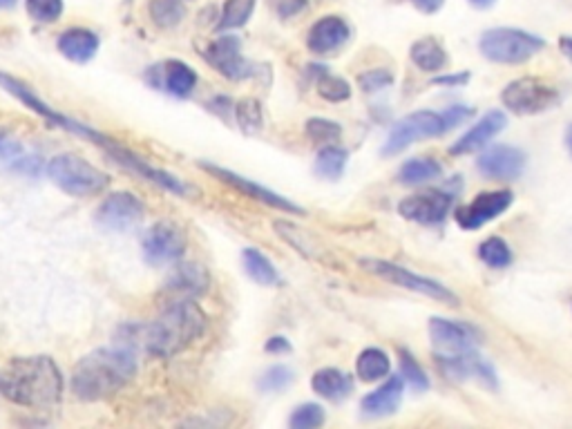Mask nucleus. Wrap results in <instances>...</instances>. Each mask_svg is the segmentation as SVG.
Wrapping results in <instances>:
<instances>
[{"instance_id": "f257e3e1", "label": "nucleus", "mask_w": 572, "mask_h": 429, "mask_svg": "<svg viewBox=\"0 0 572 429\" xmlns=\"http://www.w3.org/2000/svg\"><path fill=\"white\" fill-rule=\"evenodd\" d=\"M0 394L16 405L45 409L63 396V376L52 358H14L0 369Z\"/></svg>"}, {"instance_id": "f03ea898", "label": "nucleus", "mask_w": 572, "mask_h": 429, "mask_svg": "<svg viewBox=\"0 0 572 429\" xmlns=\"http://www.w3.org/2000/svg\"><path fill=\"white\" fill-rule=\"evenodd\" d=\"M137 374V360L126 347L97 349L76 362L72 392L81 400H103L117 394Z\"/></svg>"}, {"instance_id": "7ed1b4c3", "label": "nucleus", "mask_w": 572, "mask_h": 429, "mask_svg": "<svg viewBox=\"0 0 572 429\" xmlns=\"http://www.w3.org/2000/svg\"><path fill=\"white\" fill-rule=\"evenodd\" d=\"M208 318L193 300H177L168 304L161 316L143 329V347L148 354L173 358L188 349L206 331Z\"/></svg>"}, {"instance_id": "20e7f679", "label": "nucleus", "mask_w": 572, "mask_h": 429, "mask_svg": "<svg viewBox=\"0 0 572 429\" xmlns=\"http://www.w3.org/2000/svg\"><path fill=\"white\" fill-rule=\"evenodd\" d=\"M543 47H546V41L541 36L517 30V27H494V30L483 32L479 41V50L485 59L505 65L526 63Z\"/></svg>"}, {"instance_id": "39448f33", "label": "nucleus", "mask_w": 572, "mask_h": 429, "mask_svg": "<svg viewBox=\"0 0 572 429\" xmlns=\"http://www.w3.org/2000/svg\"><path fill=\"white\" fill-rule=\"evenodd\" d=\"M47 177H50L63 193L74 197H90L106 190L110 177L103 170L94 168L90 161L79 155H59L47 164Z\"/></svg>"}, {"instance_id": "423d86ee", "label": "nucleus", "mask_w": 572, "mask_h": 429, "mask_svg": "<svg viewBox=\"0 0 572 429\" xmlns=\"http://www.w3.org/2000/svg\"><path fill=\"white\" fill-rule=\"evenodd\" d=\"M501 103L510 112L519 117H530V114H541L559 103V90L541 79H517L505 85L501 92Z\"/></svg>"}, {"instance_id": "0eeeda50", "label": "nucleus", "mask_w": 572, "mask_h": 429, "mask_svg": "<svg viewBox=\"0 0 572 429\" xmlns=\"http://www.w3.org/2000/svg\"><path fill=\"white\" fill-rule=\"evenodd\" d=\"M447 132L443 112H429V110H418L407 114L400 121L394 123V128L389 130V137L383 146V155L392 157L403 152L405 148L412 146L418 139H432Z\"/></svg>"}, {"instance_id": "6e6552de", "label": "nucleus", "mask_w": 572, "mask_h": 429, "mask_svg": "<svg viewBox=\"0 0 572 429\" xmlns=\"http://www.w3.org/2000/svg\"><path fill=\"white\" fill-rule=\"evenodd\" d=\"M360 266L365 271L378 275V278H383V280L392 282L396 286H403V289H407V291L423 293V295H427V298L447 302V304H452V307L459 304V298H456V295L447 289V286H443L441 282L423 278V275H416V273L407 271L398 264L385 262V260H360Z\"/></svg>"}, {"instance_id": "1a4fd4ad", "label": "nucleus", "mask_w": 572, "mask_h": 429, "mask_svg": "<svg viewBox=\"0 0 572 429\" xmlns=\"http://www.w3.org/2000/svg\"><path fill=\"white\" fill-rule=\"evenodd\" d=\"M204 59L213 68L231 81H246L253 76H260V65L246 61L242 56V41L233 34L219 36L215 43L208 45Z\"/></svg>"}, {"instance_id": "9d476101", "label": "nucleus", "mask_w": 572, "mask_h": 429, "mask_svg": "<svg viewBox=\"0 0 572 429\" xmlns=\"http://www.w3.org/2000/svg\"><path fill=\"white\" fill-rule=\"evenodd\" d=\"M141 246L148 264L177 262L186 253V235L173 222H159L143 235Z\"/></svg>"}, {"instance_id": "9b49d317", "label": "nucleus", "mask_w": 572, "mask_h": 429, "mask_svg": "<svg viewBox=\"0 0 572 429\" xmlns=\"http://www.w3.org/2000/svg\"><path fill=\"white\" fill-rule=\"evenodd\" d=\"M143 215H146V208L139 202V197L132 193H114L99 206L97 224L103 231L126 233L139 226Z\"/></svg>"}, {"instance_id": "f8f14e48", "label": "nucleus", "mask_w": 572, "mask_h": 429, "mask_svg": "<svg viewBox=\"0 0 572 429\" xmlns=\"http://www.w3.org/2000/svg\"><path fill=\"white\" fill-rule=\"evenodd\" d=\"M514 195L510 190H492V193H481L474 197V202L459 208L456 211V224L465 231H476L485 224H490L492 219H497L512 206Z\"/></svg>"}, {"instance_id": "ddd939ff", "label": "nucleus", "mask_w": 572, "mask_h": 429, "mask_svg": "<svg viewBox=\"0 0 572 429\" xmlns=\"http://www.w3.org/2000/svg\"><path fill=\"white\" fill-rule=\"evenodd\" d=\"M454 195L445 193V190H429V193H418L412 197H405L398 204V213L409 222L418 224H441L452 211Z\"/></svg>"}, {"instance_id": "4468645a", "label": "nucleus", "mask_w": 572, "mask_h": 429, "mask_svg": "<svg viewBox=\"0 0 572 429\" xmlns=\"http://www.w3.org/2000/svg\"><path fill=\"white\" fill-rule=\"evenodd\" d=\"M199 166H202L206 173L215 175L219 181H224V184H228L235 190H240V193H244L246 197L257 199V202H262V204L271 206V208H278V211H284V213L304 215L302 206L293 204L291 199H286V197H282L278 193H273V190H269V188L255 184V181H251V179H246L242 175H235V173H231V170L219 168V166H213V164H199Z\"/></svg>"}, {"instance_id": "2eb2a0df", "label": "nucleus", "mask_w": 572, "mask_h": 429, "mask_svg": "<svg viewBox=\"0 0 572 429\" xmlns=\"http://www.w3.org/2000/svg\"><path fill=\"white\" fill-rule=\"evenodd\" d=\"M429 338H432L434 347L441 351V354L452 356L474 351L476 342H479V331L463 322L432 318L429 320Z\"/></svg>"}, {"instance_id": "dca6fc26", "label": "nucleus", "mask_w": 572, "mask_h": 429, "mask_svg": "<svg viewBox=\"0 0 572 429\" xmlns=\"http://www.w3.org/2000/svg\"><path fill=\"white\" fill-rule=\"evenodd\" d=\"M526 164L528 159L523 150L514 146H494L488 152H483L479 161H476V168H479V173L488 179L512 181L523 175Z\"/></svg>"}, {"instance_id": "f3484780", "label": "nucleus", "mask_w": 572, "mask_h": 429, "mask_svg": "<svg viewBox=\"0 0 572 429\" xmlns=\"http://www.w3.org/2000/svg\"><path fill=\"white\" fill-rule=\"evenodd\" d=\"M438 367L443 369L445 376H450L454 380H470L476 378L479 383L488 385V387H497V376H494V369L485 362L483 358H479L474 351H465V354H438L436 356Z\"/></svg>"}, {"instance_id": "a211bd4d", "label": "nucleus", "mask_w": 572, "mask_h": 429, "mask_svg": "<svg viewBox=\"0 0 572 429\" xmlns=\"http://www.w3.org/2000/svg\"><path fill=\"white\" fill-rule=\"evenodd\" d=\"M150 72H152V85H155V88H161L179 99L190 97L197 85L195 70L181 61L159 63Z\"/></svg>"}, {"instance_id": "6ab92c4d", "label": "nucleus", "mask_w": 572, "mask_h": 429, "mask_svg": "<svg viewBox=\"0 0 572 429\" xmlns=\"http://www.w3.org/2000/svg\"><path fill=\"white\" fill-rule=\"evenodd\" d=\"M349 36L351 30L345 18L324 16L318 23H313L307 45L313 54H329L340 50V47L349 41Z\"/></svg>"}, {"instance_id": "aec40b11", "label": "nucleus", "mask_w": 572, "mask_h": 429, "mask_svg": "<svg viewBox=\"0 0 572 429\" xmlns=\"http://www.w3.org/2000/svg\"><path fill=\"white\" fill-rule=\"evenodd\" d=\"M505 123H508V119H505V114L501 110L488 112L479 123H476V126L467 130L459 141L452 143L450 155L459 157V155H470V152L481 150L485 143L499 135V132L505 128Z\"/></svg>"}, {"instance_id": "412c9836", "label": "nucleus", "mask_w": 572, "mask_h": 429, "mask_svg": "<svg viewBox=\"0 0 572 429\" xmlns=\"http://www.w3.org/2000/svg\"><path fill=\"white\" fill-rule=\"evenodd\" d=\"M403 394H405L403 376H392L389 380H385V383L380 385L378 389H374V392L362 398V403H360L362 414L369 416V418L392 416L400 407Z\"/></svg>"}, {"instance_id": "4be33fe9", "label": "nucleus", "mask_w": 572, "mask_h": 429, "mask_svg": "<svg viewBox=\"0 0 572 429\" xmlns=\"http://www.w3.org/2000/svg\"><path fill=\"white\" fill-rule=\"evenodd\" d=\"M59 52L74 63H88L99 50V36L85 30V27H72V30L63 32L59 36Z\"/></svg>"}, {"instance_id": "5701e85b", "label": "nucleus", "mask_w": 572, "mask_h": 429, "mask_svg": "<svg viewBox=\"0 0 572 429\" xmlns=\"http://www.w3.org/2000/svg\"><path fill=\"white\" fill-rule=\"evenodd\" d=\"M208 289V273L199 264H184L173 273V278L166 284L168 293L181 295V300H190L195 295H202Z\"/></svg>"}, {"instance_id": "b1692460", "label": "nucleus", "mask_w": 572, "mask_h": 429, "mask_svg": "<svg viewBox=\"0 0 572 429\" xmlns=\"http://www.w3.org/2000/svg\"><path fill=\"white\" fill-rule=\"evenodd\" d=\"M311 387L313 392L320 394L322 398H329V400H342L351 394V389H354V380H351L349 374L340 369H320L316 371V376L311 378Z\"/></svg>"}, {"instance_id": "393cba45", "label": "nucleus", "mask_w": 572, "mask_h": 429, "mask_svg": "<svg viewBox=\"0 0 572 429\" xmlns=\"http://www.w3.org/2000/svg\"><path fill=\"white\" fill-rule=\"evenodd\" d=\"M412 61L423 72H441L447 65V52L436 38L427 36L412 45Z\"/></svg>"}, {"instance_id": "a878e982", "label": "nucleus", "mask_w": 572, "mask_h": 429, "mask_svg": "<svg viewBox=\"0 0 572 429\" xmlns=\"http://www.w3.org/2000/svg\"><path fill=\"white\" fill-rule=\"evenodd\" d=\"M389 369H392V360L385 354L383 349L369 347L362 351L356 360V374L365 383H376V380H383L389 376Z\"/></svg>"}, {"instance_id": "bb28decb", "label": "nucleus", "mask_w": 572, "mask_h": 429, "mask_svg": "<svg viewBox=\"0 0 572 429\" xmlns=\"http://www.w3.org/2000/svg\"><path fill=\"white\" fill-rule=\"evenodd\" d=\"M443 175V166L438 164L436 159H409L403 164V168L398 170V179L400 184L405 186H421L427 184V181H434Z\"/></svg>"}, {"instance_id": "cd10ccee", "label": "nucleus", "mask_w": 572, "mask_h": 429, "mask_svg": "<svg viewBox=\"0 0 572 429\" xmlns=\"http://www.w3.org/2000/svg\"><path fill=\"white\" fill-rule=\"evenodd\" d=\"M242 260H244V269H246V273H249V278L253 282L262 284V286L280 284L278 271H275V266L271 264V260L264 253L255 251V249H246L242 255Z\"/></svg>"}, {"instance_id": "c85d7f7f", "label": "nucleus", "mask_w": 572, "mask_h": 429, "mask_svg": "<svg viewBox=\"0 0 572 429\" xmlns=\"http://www.w3.org/2000/svg\"><path fill=\"white\" fill-rule=\"evenodd\" d=\"M347 161H349V152L345 148H338V146H329L322 148L316 157V173L324 179L329 181H336L342 177L347 168Z\"/></svg>"}, {"instance_id": "c756f323", "label": "nucleus", "mask_w": 572, "mask_h": 429, "mask_svg": "<svg viewBox=\"0 0 572 429\" xmlns=\"http://www.w3.org/2000/svg\"><path fill=\"white\" fill-rule=\"evenodd\" d=\"M255 9V0H226L222 16H219L217 30H235L249 21Z\"/></svg>"}, {"instance_id": "7c9ffc66", "label": "nucleus", "mask_w": 572, "mask_h": 429, "mask_svg": "<svg viewBox=\"0 0 572 429\" xmlns=\"http://www.w3.org/2000/svg\"><path fill=\"white\" fill-rule=\"evenodd\" d=\"M150 16L161 30H173L184 18V7H181L179 0H152Z\"/></svg>"}, {"instance_id": "2f4dec72", "label": "nucleus", "mask_w": 572, "mask_h": 429, "mask_svg": "<svg viewBox=\"0 0 572 429\" xmlns=\"http://www.w3.org/2000/svg\"><path fill=\"white\" fill-rule=\"evenodd\" d=\"M398 356H400V376H403L405 383H409V387L414 389V392H427L429 389V378L425 374V369L418 365V360L409 354L407 349H398Z\"/></svg>"}, {"instance_id": "473e14b6", "label": "nucleus", "mask_w": 572, "mask_h": 429, "mask_svg": "<svg viewBox=\"0 0 572 429\" xmlns=\"http://www.w3.org/2000/svg\"><path fill=\"white\" fill-rule=\"evenodd\" d=\"M479 257L490 266V269H505L512 264L510 246L501 237H490L479 246Z\"/></svg>"}, {"instance_id": "72a5a7b5", "label": "nucleus", "mask_w": 572, "mask_h": 429, "mask_svg": "<svg viewBox=\"0 0 572 429\" xmlns=\"http://www.w3.org/2000/svg\"><path fill=\"white\" fill-rule=\"evenodd\" d=\"M235 117L242 132L255 135V132L262 130V103L257 99H242L235 106Z\"/></svg>"}, {"instance_id": "f704fd0d", "label": "nucleus", "mask_w": 572, "mask_h": 429, "mask_svg": "<svg viewBox=\"0 0 572 429\" xmlns=\"http://www.w3.org/2000/svg\"><path fill=\"white\" fill-rule=\"evenodd\" d=\"M318 94L331 103H340L351 97V85L345 79H340V76L327 74V70H324L318 74Z\"/></svg>"}, {"instance_id": "c9c22d12", "label": "nucleus", "mask_w": 572, "mask_h": 429, "mask_svg": "<svg viewBox=\"0 0 572 429\" xmlns=\"http://www.w3.org/2000/svg\"><path fill=\"white\" fill-rule=\"evenodd\" d=\"M289 425L293 429H316L324 425V409L318 403H304L293 409L289 418Z\"/></svg>"}, {"instance_id": "e433bc0d", "label": "nucleus", "mask_w": 572, "mask_h": 429, "mask_svg": "<svg viewBox=\"0 0 572 429\" xmlns=\"http://www.w3.org/2000/svg\"><path fill=\"white\" fill-rule=\"evenodd\" d=\"M25 7L36 23H54L63 14V0H25Z\"/></svg>"}, {"instance_id": "4c0bfd02", "label": "nucleus", "mask_w": 572, "mask_h": 429, "mask_svg": "<svg viewBox=\"0 0 572 429\" xmlns=\"http://www.w3.org/2000/svg\"><path fill=\"white\" fill-rule=\"evenodd\" d=\"M307 137L316 143H336L342 137V128L336 121L316 117L307 121Z\"/></svg>"}, {"instance_id": "58836bf2", "label": "nucleus", "mask_w": 572, "mask_h": 429, "mask_svg": "<svg viewBox=\"0 0 572 429\" xmlns=\"http://www.w3.org/2000/svg\"><path fill=\"white\" fill-rule=\"evenodd\" d=\"M293 383V371L284 365H273L262 374L260 389L262 392H282Z\"/></svg>"}, {"instance_id": "ea45409f", "label": "nucleus", "mask_w": 572, "mask_h": 429, "mask_svg": "<svg viewBox=\"0 0 572 429\" xmlns=\"http://www.w3.org/2000/svg\"><path fill=\"white\" fill-rule=\"evenodd\" d=\"M392 83H394V74L389 70H369L358 76V85L362 88V92H367V94L385 90Z\"/></svg>"}, {"instance_id": "a19ab883", "label": "nucleus", "mask_w": 572, "mask_h": 429, "mask_svg": "<svg viewBox=\"0 0 572 429\" xmlns=\"http://www.w3.org/2000/svg\"><path fill=\"white\" fill-rule=\"evenodd\" d=\"M474 114L472 108H463V106H452L443 112V119H445V126L447 130H452L456 126H461L467 119H470Z\"/></svg>"}, {"instance_id": "79ce46f5", "label": "nucleus", "mask_w": 572, "mask_h": 429, "mask_svg": "<svg viewBox=\"0 0 572 429\" xmlns=\"http://www.w3.org/2000/svg\"><path fill=\"white\" fill-rule=\"evenodd\" d=\"M470 72H456V74H441L432 79L434 85H447V88H456V85H465L470 81Z\"/></svg>"}, {"instance_id": "37998d69", "label": "nucleus", "mask_w": 572, "mask_h": 429, "mask_svg": "<svg viewBox=\"0 0 572 429\" xmlns=\"http://www.w3.org/2000/svg\"><path fill=\"white\" fill-rule=\"evenodd\" d=\"M18 155H21V146H18L16 141L7 139L3 132H0V157L14 161Z\"/></svg>"}, {"instance_id": "c03bdc74", "label": "nucleus", "mask_w": 572, "mask_h": 429, "mask_svg": "<svg viewBox=\"0 0 572 429\" xmlns=\"http://www.w3.org/2000/svg\"><path fill=\"white\" fill-rule=\"evenodd\" d=\"M304 7H307V0H280V3H278V12H280L284 18H291L293 14H300Z\"/></svg>"}, {"instance_id": "a18cd8bd", "label": "nucleus", "mask_w": 572, "mask_h": 429, "mask_svg": "<svg viewBox=\"0 0 572 429\" xmlns=\"http://www.w3.org/2000/svg\"><path fill=\"white\" fill-rule=\"evenodd\" d=\"M266 351H269V354H289L291 351V342L286 340V338H282V336H275V338H271L269 342H266Z\"/></svg>"}, {"instance_id": "49530a36", "label": "nucleus", "mask_w": 572, "mask_h": 429, "mask_svg": "<svg viewBox=\"0 0 572 429\" xmlns=\"http://www.w3.org/2000/svg\"><path fill=\"white\" fill-rule=\"evenodd\" d=\"M412 5L416 9H421L423 14H434L445 5V0H412Z\"/></svg>"}, {"instance_id": "de8ad7c7", "label": "nucleus", "mask_w": 572, "mask_h": 429, "mask_svg": "<svg viewBox=\"0 0 572 429\" xmlns=\"http://www.w3.org/2000/svg\"><path fill=\"white\" fill-rule=\"evenodd\" d=\"M559 50L564 52L568 59H572V36H561L559 41Z\"/></svg>"}, {"instance_id": "09e8293b", "label": "nucleus", "mask_w": 572, "mask_h": 429, "mask_svg": "<svg viewBox=\"0 0 572 429\" xmlns=\"http://www.w3.org/2000/svg\"><path fill=\"white\" fill-rule=\"evenodd\" d=\"M467 3L479 9H490L494 3H497V0H467Z\"/></svg>"}, {"instance_id": "8fccbe9b", "label": "nucleus", "mask_w": 572, "mask_h": 429, "mask_svg": "<svg viewBox=\"0 0 572 429\" xmlns=\"http://www.w3.org/2000/svg\"><path fill=\"white\" fill-rule=\"evenodd\" d=\"M566 148H568L570 157H572V126L566 130Z\"/></svg>"}, {"instance_id": "3c124183", "label": "nucleus", "mask_w": 572, "mask_h": 429, "mask_svg": "<svg viewBox=\"0 0 572 429\" xmlns=\"http://www.w3.org/2000/svg\"><path fill=\"white\" fill-rule=\"evenodd\" d=\"M16 5V0H0V7L3 9H9V7H14Z\"/></svg>"}]
</instances>
